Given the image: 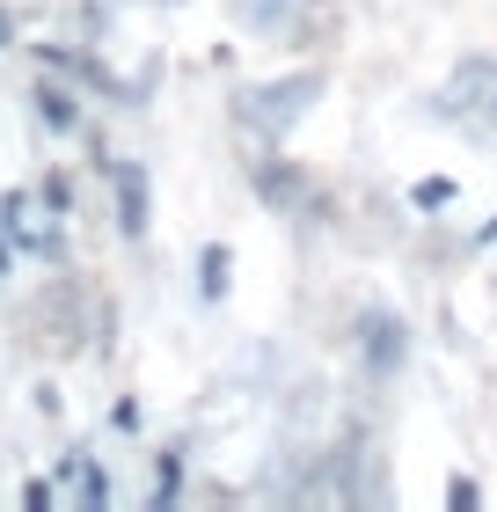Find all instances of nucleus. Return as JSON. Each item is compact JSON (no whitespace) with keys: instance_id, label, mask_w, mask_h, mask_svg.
Returning <instances> with one entry per match:
<instances>
[{"instance_id":"1","label":"nucleus","mask_w":497,"mask_h":512,"mask_svg":"<svg viewBox=\"0 0 497 512\" xmlns=\"http://www.w3.org/2000/svg\"><path fill=\"white\" fill-rule=\"evenodd\" d=\"M322 88H329L322 66H300V74H278V81H249V88H234V125H249L256 139L278 147V139L322 103Z\"/></svg>"},{"instance_id":"2","label":"nucleus","mask_w":497,"mask_h":512,"mask_svg":"<svg viewBox=\"0 0 497 512\" xmlns=\"http://www.w3.org/2000/svg\"><path fill=\"white\" fill-rule=\"evenodd\" d=\"M249 183H256V198L271 205V213H286V220H315L322 213V183L300 169L293 154H264V161H249Z\"/></svg>"},{"instance_id":"3","label":"nucleus","mask_w":497,"mask_h":512,"mask_svg":"<svg viewBox=\"0 0 497 512\" xmlns=\"http://www.w3.org/2000/svg\"><path fill=\"white\" fill-rule=\"evenodd\" d=\"M242 22L256 37H286V44H322L337 30L329 0H242Z\"/></svg>"},{"instance_id":"4","label":"nucleus","mask_w":497,"mask_h":512,"mask_svg":"<svg viewBox=\"0 0 497 512\" xmlns=\"http://www.w3.org/2000/svg\"><path fill=\"white\" fill-rule=\"evenodd\" d=\"M490 103H497V59H490V52H468L454 74L432 88V103H424V110H432L439 125H446V118L461 125V118H483Z\"/></svg>"},{"instance_id":"5","label":"nucleus","mask_w":497,"mask_h":512,"mask_svg":"<svg viewBox=\"0 0 497 512\" xmlns=\"http://www.w3.org/2000/svg\"><path fill=\"white\" fill-rule=\"evenodd\" d=\"M351 330H359V366H366L373 388H388L402 366H410V322H402L395 308H366Z\"/></svg>"},{"instance_id":"6","label":"nucleus","mask_w":497,"mask_h":512,"mask_svg":"<svg viewBox=\"0 0 497 512\" xmlns=\"http://www.w3.org/2000/svg\"><path fill=\"white\" fill-rule=\"evenodd\" d=\"M103 176H110V198H117V235L139 242V235H147V220H154V198H147V161H103Z\"/></svg>"},{"instance_id":"7","label":"nucleus","mask_w":497,"mask_h":512,"mask_svg":"<svg viewBox=\"0 0 497 512\" xmlns=\"http://www.w3.org/2000/svg\"><path fill=\"white\" fill-rule=\"evenodd\" d=\"M30 103H37V125L44 132H81V81L52 74V81L30 88Z\"/></svg>"},{"instance_id":"8","label":"nucleus","mask_w":497,"mask_h":512,"mask_svg":"<svg viewBox=\"0 0 497 512\" xmlns=\"http://www.w3.org/2000/svg\"><path fill=\"white\" fill-rule=\"evenodd\" d=\"M227 286H234V249L205 242L198 249V300H227Z\"/></svg>"},{"instance_id":"9","label":"nucleus","mask_w":497,"mask_h":512,"mask_svg":"<svg viewBox=\"0 0 497 512\" xmlns=\"http://www.w3.org/2000/svg\"><path fill=\"white\" fill-rule=\"evenodd\" d=\"M176 491H183V447H161V461H154V491H147V505H154V512H169V505H176Z\"/></svg>"},{"instance_id":"10","label":"nucleus","mask_w":497,"mask_h":512,"mask_svg":"<svg viewBox=\"0 0 497 512\" xmlns=\"http://www.w3.org/2000/svg\"><path fill=\"white\" fill-rule=\"evenodd\" d=\"M454 198H461L454 176H417V183H410V205H417V213H446Z\"/></svg>"},{"instance_id":"11","label":"nucleus","mask_w":497,"mask_h":512,"mask_svg":"<svg viewBox=\"0 0 497 512\" xmlns=\"http://www.w3.org/2000/svg\"><path fill=\"white\" fill-rule=\"evenodd\" d=\"M37 205H44V213H59V220H66V213H74V176H66V169H52V176L37 183Z\"/></svg>"},{"instance_id":"12","label":"nucleus","mask_w":497,"mask_h":512,"mask_svg":"<svg viewBox=\"0 0 497 512\" xmlns=\"http://www.w3.org/2000/svg\"><path fill=\"white\" fill-rule=\"evenodd\" d=\"M483 505V483L476 476H446V512H476Z\"/></svg>"},{"instance_id":"13","label":"nucleus","mask_w":497,"mask_h":512,"mask_svg":"<svg viewBox=\"0 0 497 512\" xmlns=\"http://www.w3.org/2000/svg\"><path fill=\"white\" fill-rule=\"evenodd\" d=\"M81 505H96V512L110 505V476L96 469V461H81Z\"/></svg>"},{"instance_id":"14","label":"nucleus","mask_w":497,"mask_h":512,"mask_svg":"<svg viewBox=\"0 0 497 512\" xmlns=\"http://www.w3.org/2000/svg\"><path fill=\"white\" fill-rule=\"evenodd\" d=\"M52 498H59V491H52L44 476H30V483H22V505H30V512H52Z\"/></svg>"},{"instance_id":"15","label":"nucleus","mask_w":497,"mask_h":512,"mask_svg":"<svg viewBox=\"0 0 497 512\" xmlns=\"http://www.w3.org/2000/svg\"><path fill=\"white\" fill-rule=\"evenodd\" d=\"M8 271H15V235L0 227V278H8Z\"/></svg>"},{"instance_id":"16","label":"nucleus","mask_w":497,"mask_h":512,"mask_svg":"<svg viewBox=\"0 0 497 512\" xmlns=\"http://www.w3.org/2000/svg\"><path fill=\"white\" fill-rule=\"evenodd\" d=\"M483 242H497V213H490V220L476 227V249H483Z\"/></svg>"},{"instance_id":"17","label":"nucleus","mask_w":497,"mask_h":512,"mask_svg":"<svg viewBox=\"0 0 497 512\" xmlns=\"http://www.w3.org/2000/svg\"><path fill=\"white\" fill-rule=\"evenodd\" d=\"M8 37H15V15H8V8H0V52H8Z\"/></svg>"},{"instance_id":"18","label":"nucleus","mask_w":497,"mask_h":512,"mask_svg":"<svg viewBox=\"0 0 497 512\" xmlns=\"http://www.w3.org/2000/svg\"><path fill=\"white\" fill-rule=\"evenodd\" d=\"M483 118H490V125H497V103H490V110H483Z\"/></svg>"}]
</instances>
